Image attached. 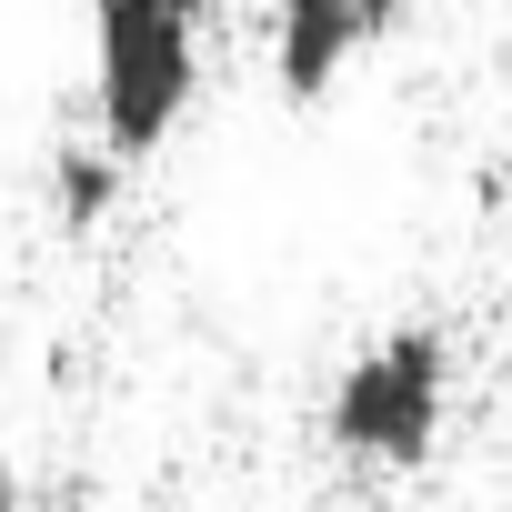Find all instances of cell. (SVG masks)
I'll return each instance as SVG.
<instances>
[{"label": "cell", "mask_w": 512, "mask_h": 512, "mask_svg": "<svg viewBox=\"0 0 512 512\" xmlns=\"http://www.w3.org/2000/svg\"><path fill=\"white\" fill-rule=\"evenodd\" d=\"M161 11H171V21H181V31H201V21H211V11H221V0H161Z\"/></svg>", "instance_id": "5"}, {"label": "cell", "mask_w": 512, "mask_h": 512, "mask_svg": "<svg viewBox=\"0 0 512 512\" xmlns=\"http://www.w3.org/2000/svg\"><path fill=\"white\" fill-rule=\"evenodd\" d=\"M0 512H21V472H11V452H0Z\"/></svg>", "instance_id": "6"}, {"label": "cell", "mask_w": 512, "mask_h": 512, "mask_svg": "<svg viewBox=\"0 0 512 512\" xmlns=\"http://www.w3.org/2000/svg\"><path fill=\"white\" fill-rule=\"evenodd\" d=\"M131 191V161H111L101 141H61L51 151V221L61 231H101Z\"/></svg>", "instance_id": "4"}, {"label": "cell", "mask_w": 512, "mask_h": 512, "mask_svg": "<svg viewBox=\"0 0 512 512\" xmlns=\"http://www.w3.org/2000/svg\"><path fill=\"white\" fill-rule=\"evenodd\" d=\"M442 402H452V342L442 322H392L382 342H362L322 402V432L342 462L362 472H422L442 442Z\"/></svg>", "instance_id": "1"}, {"label": "cell", "mask_w": 512, "mask_h": 512, "mask_svg": "<svg viewBox=\"0 0 512 512\" xmlns=\"http://www.w3.org/2000/svg\"><path fill=\"white\" fill-rule=\"evenodd\" d=\"M201 51L161 0H91V101H101V151L141 161L171 141V121L191 111Z\"/></svg>", "instance_id": "2"}, {"label": "cell", "mask_w": 512, "mask_h": 512, "mask_svg": "<svg viewBox=\"0 0 512 512\" xmlns=\"http://www.w3.org/2000/svg\"><path fill=\"white\" fill-rule=\"evenodd\" d=\"M352 51H362L352 0H282V11H272V71H282L292 101H322Z\"/></svg>", "instance_id": "3"}]
</instances>
